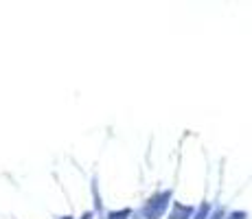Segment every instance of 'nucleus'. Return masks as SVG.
<instances>
[{
    "mask_svg": "<svg viewBox=\"0 0 252 219\" xmlns=\"http://www.w3.org/2000/svg\"><path fill=\"white\" fill-rule=\"evenodd\" d=\"M213 219H224V213H221V211H217L215 215H213Z\"/></svg>",
    "mask_w": 252,
    "mask_h": 219,
    "instance_id": "nucleus-6",
    "label": "nucleus"
},
{
    "mask_svg": "<svg viewBox=\"0 0 252 219\" xmlns=\"http://www.w3.org/2000/svg\"><path fill=\"white\" fill-rule=\"evenodd\" d=\"M206 215H208V204H202V208H200V213H197L193 219H206Z\"/></svg>",
    "mask_w": 252,
    "mask_h": 219,
    "instance_id": "nucleus-4",
    "label": "nucleus"
},
{
    "mask_svg": "<svg viewBox=\"0 0 252 219\" xmlns=\"http://www.w3.org/2000/svg\"><path fill=\"white\" fill-rule=\"evenodd\" d=\"M81 219H92V213H86V215L81 217Z\"/></svg>",
    "mask_w": 252,
    "mask_h": 219,
    "instance_id": "nucleus-7",
    "label": "nucleus"
},
{
    "mask_svg": "<svg viewBox=\"0 0 252 219\" xmlns=\"http://www.w3.org/2000/svg\"><path fill=\"white\" fill-rule=\"evenodd\" d=\"M230 219H246V213H239V211H237V213H232V215H230Z\"/></svg>",
    "mask_w": 252,
    "mask_h": 219,
    "instance_id": "nucleus-5",
    "label": "nucleus"
},
{
    "mask_svg": "<svg viewBox=\"0 0 252 219\" xmlns=\"http://www.w3.org/2000/svg\"><path fill=\"white\" fill-rule=\"evenodd\" d=\"M64 219H70V217H64Z\"/></svg>",
    "mask_w": 252,
    "mask_h": 219,
    "instance_id": "nucleus-8",
    "label": "nucleus"
},
{
    "mask_svg": "<svg viewBox=\"0 0 252 219\" xmlns=\"http://www.w3.org/2000/svg\"><path fill=\"white\" fill-rule=\"evenodd\" d=\"M129 217V211L125 208V211H119V213H110L108 219H127Z\"/></svg>",
    "mask_w": 252,
    "mask_h": 219,
    "instance_id": "nucleus-3",
    "label": "nucleus"
},
{
    "mask_svg": "<svg viewBox=\"0 0 252 219\" xmlns=\"http://www.w3.org/2000/svg\"><path fill=\"white\" fill-rule=\"evenodd\" d=\"M169 202H171V191L160 193V195L152 197V199H149V204L145 206V211H143L145 219H160V217H162V213L167 211Z\"/></svg>",
    "mask_w": 252,
    "mask_h": 219,
    "instance_id": "nucleus-1",
    "label": "nucleus"
},
{
    "mask_svg": "<svg viewBox=\"0 0 252 219\" xmlns=\"http://www.w3.org/2000/svg\"><path fill=\"white\" fill-rule=\"evenodd\" d=\"M193 215V208L191 206H182V204H173V213L169 219H189Z\"/></svg>",
    "mask_w": 252,
    "mask_h": 219,
    "instance_id": "nucleus-2",
    "label": "nucleus"
}]
</instances>
